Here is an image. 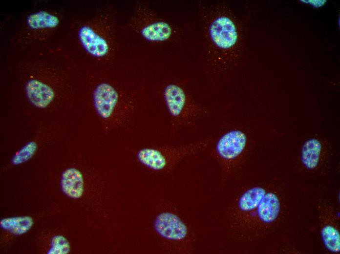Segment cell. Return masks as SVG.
Segmentation results:
<instances>
[{
	"instance_id": "obj_6",
	"label": "cell",
	"mask_w": 340,
	"mask_h": 254,
	"mask_svg": "<svg viewBox=\"0 0 340 254\" xmlns=\"http://www.w3.org/2000/svg\"><path fill=\"white\" fill-rule=\"evenodd\" d=\"M64 16L60 10L41 7L31 10L23 17L14 41L20 47L39 49L61 27Z\"/></svg>"
},
{
	"instance_id": "obj_12",
	"label": "cell",
	"mask_w": 340,
	"mask_h": 254,
	"mask_svg": "<svg viewBox=\"0 0 340 254\" xmlns=\"http://www.w3.org/2000/svg\"><path fill=\"white\" fill-rule=\"evenodd\" d=\"M323 141L318 136H312L303 143L301 150V161L308 169H316L319 165Z\"/></svg>"
},
{
	"instance_id": "obj_10",
	"label": "cell",
	"mask_w": 340,
	"mask_h": 254,
	"mask_svg": "<svg viewBox=\"0 0 340 254\" xmlns=\"http://www.w3.org/2000/svg\"><path fill=\"white\" fill-rule=\"evenodd\" d=\"M26 96L30 103L38 108L48 107L55 97V91L48 83L36 77H31L24 86Z\"/></svg>"
},
{
	"instance_id": "obj_15",
	"label": "cell",
	"mask_w": 340,
	"mask_h": 254,
	"mask_svg": "<svg viewBox=\"0 0 340 254\" xmlns=\"http://www.w3.org/2000/svg\"><path fill=\"white\" fill-rule=\"evenodd\" d=\"M265 190L259 187H253L245 191L238 201V207L243 212L256 209L265 194Z\"/></svg>"
},
{
	"instance_id": "obj_2",
	"label": "cell",
	"mask_w": 340,
	"mask_h": 254,
	"mask_svg": "<svg viewBox=\"0 0 340 254\" xmlns=\"http://www.w3.org/2000/svg\"><path fill=\"white\" fill-rule=\"evenodd\" d=\"M73 29L76 44L90 66L99 69L117 64L123 27L114 6L106 4L92 14L77 18Z\"/></svg>"
},
{
	"instance_id": "obj_8",
	"label": "cell",
	"mask_w": 340,
	"mask_h": 254,
	"mask_svg": "<svg viewBox=\"0 0 340 254\" xmlns=\"http://www.w3.org/2000/svg\"><path fill=\"white\" fill-rule=\"evenodd\" d=\"M214 141L213 156L223 173L229 174L246 150L249 134L242 128L233 127L224 132Z\"/></svg>"
},
{
	"instance_id": "obj_19",
	"label": "cell",
	"mask_w": 340,
	"mask_h": 254,
	"mask_svg": "<svg viewBox=\"0 0 340 254\" xmlns=\"http://www.w3.org/2000/svg\"><path fill=\"white\" fill-rule=\"evenodd\" d=\"M301 1L306 2L318 7L322 6L326 2V0H301Z\"/></svg>"
},
{
	"instance_id": "obj_17",
	"label": "cell",
	"mask_w": 340,
	"mask_h": 254,
	"mask_svg": "<svg viewBox=\"0 0 340 254\" xmlns=\"http://www.w3.org/2000/svg\"><path fill=\"white\" fill-rule=\"evenodd\" d=\"M37 149V144L34 141L27 143L14 156L12 160L13 164H22L31 158Z\"/></svg>"
},
{
	"instance_id": "obj_16",
	"label": "cell",
	"mask_w": 340,
	"mask_h": 254,
	"mask_svg": "<svg viewBox=\"0 0 340 254\" xmlns=\"http://www.w3.org/2000/svg\"><path fill=\"white\" fill-rule=\"evenodd\" d=\"M324 243L329 251L338 253L340 250V236L338 231L333 227L328 225L321 231Z\"/></svg>"
},
{
	"instance_id": "obj_4",
	"label": "cell",
	"mask_w": 340,
	"mask_h": 254,
	"mask_svg": "<svg viewBox=\"0 0 340 254\" xmlns=\"http://www.w3.org/2000/svg\"><path fill=\"white\" fill-rule=\"evenodd\" d=\"M123 29L150 45L167 44L178 40L179 26L161 16L147 0L136 1Z\"/></svg>"
},
{
	"instance_id": "obj_3",
	"label": "cell",
	"mask_w": 340,
	"mask_h": 254,
	"mask_svg": "<svg viewBox=\"0 0 340 254\" xmlns=\"http://www.w3.org/2000/svg\"><path fill=\"white\" fill-rule=\"evenodd\" d=\"M142 92L141 87H128L111 81H102L93 89V107L107 128H120L134 115Z\"/></svg>"
},
{
	"instance_id": "obj_11",
	"label": "cell",
	"mask_w": 340,
	"mask_h": 254,
	"mask_svg": "<svg viewBox=\"0 0 340 254\" xmlns=\"http://www.w3.org/2000/svg\"><path fill=\"white\" fill-rule=\"evenodd\" d=\"M61 186L63 192L67 196L80 198L84 191V179L81 171L74 168L65 169L62 173Z\"/></svg>"
},
{
	"instance_id": "obj_14",
	"label": "cell",
	"mask_w": 340,
	"mask_h": 254,
	"mask_svg": "<svg viewBox=\"0 0 340 254\" xmlns=\"http://www.w3.org/2000/svg\"><path fill=\"white\" fill-rule=\"evenodd\" d=\"M32 218L28 216L7 217L0 221L1 228L16 234L21 235L28 232L33 225Z\"/></svg>"
},
{
	"instance_id": "obj_9",
	"label": "cell",
	"mask_w": 340,
	"mask_h": 254,
	"mask_svg": "<svg viewBox=\"0 0 340 254\" xmlns=\"http://www.w3.org/2000/svg\"><path fill=\"white\" fill-rule=\"evenodd\" d=\"M156 233L162 237L179 241L185 239L188 234L187 225L176 214L168 212L158 214L154 222Z\"/></svg>"
},
{
	"instance_id": "obj_5",
	"label": "cell",
	"mask_w": 340,
	"mask_h": 254,
	"mask_svg": "<svg viewBox=\"0 0 340 254\" xmlns=\"http://www.w3.org/2000/svg\"><path fill=\"white\" fill-rule=\"evenodd\" d=\"M186 84L183 81H169L161 90L162 100L173 131L195 127L198 120L207 112L206 108L193 97Z\"/></svg>"
},
{
	"instance_id": "obj_13",
	"label": "cell",
	"mask_w": 340,
	"mask_h": 254,
	"mask_svg": "<svg viewBox=\"0 0 340 254\" xmlns=\"http://www.w3.org/2000/svg\"><path fill=\"white\" fill-rule=\"evenodd\" d=\"M257 208L259 219L265 223H271L276 220L279 214V199L273 193H265Z\"/></svg>"
},
{
	"instance_id": "obj_1",
	"label": "cell",
	"mask_w": 340,
	"mask_h": 254,
	"mask_svg": "<svg viewBox=\"0 0 340 254\" xmlns=\"http://www.w3.org/2000/svg\"><path fill=\"white\" fill-rule=\"evenodd\" d=\"M203 37V72L209 85L219 86L228 78L241 53L239 21L225 0L197 2Z\"/></svg>"
},
{
	"instance_id": "obj_18",
	"label": "cell",
	"mask_w": 340,
	"mask_h": 254,
	"mask_svg": "<svg viewBox=\"0 0 340 254\" xmlns=\"http://www.w3.org/2000/svg\"><path fill=\"white\" fill-rule=\"evenodd\" d=\"M69 251L70 245L67 239L64 236L58 235L52 238L47 254H67Z\"/></svg>"
},
{
	"instance_id": "obj_7",
	"label": "cell",
	"mask_w": 340,
	"mask_h": 254,
	"mask_svg": "<svg viewBox=\"0 0 340 254\" xmlns=\"http://www.w3.org/2000/svg\"><path fill=\"white\" fill-rule=\"evenodd\" d=\"M213 140L211 137L182 145L145 148L138 151L136 158L140 163L151 170H169L184 158L205 150Z\"/></svg>"
}]
</instances>
